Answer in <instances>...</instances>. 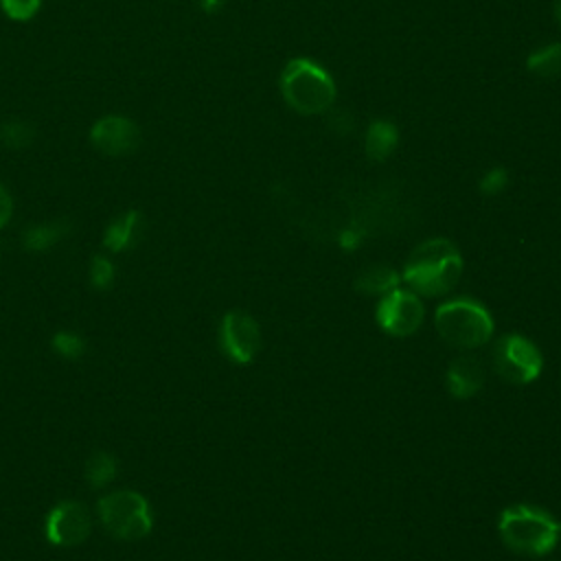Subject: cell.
<instances>
[{
  "instance_id": "obj_1",
  "label": "cell",
  "mask_w": 561,
  "mask_h": 561,
  "mask_svg": "<svg viewBox=\"0 0 561 561\" xmlns=\"http://www.w3.org/2000/svg\"><path fill=\"white\" fill-rule=\"evenodd\" d=\"M462 274V256L447 239H427L405 261L401 280L416 294L440 296L456 287Z\"/></svg>"
},
{
  "instance_id": "obj_2",
  "label": "cell",
  "mask_w": 561,
  "mask_h": 561,
  "mask_svg": "<svg viewBox=\"0 0 561 561\" xmlns=\"http://www.w3.org/2000/svg\"><path fill=\"white\" fill-rule=\"evenodd\" d=\"M280 94L300 114H322L335 101V83L320 64L294 57L280 72Z\"/></svg>"
},
{
  "instance_id": "obj_3",
  "label": "cell",
  "mask_w": 561,
  "mask_h": 561,
  "mask_svg": "<svg viewBox=\"0 0 561 561\" xmlns=\"http://www.w3.org/2000/svg\"><path fill=\"white\" fill-rule=\"evenodd\" d=\"M497 528L504 543L522 554H546L561 535V524L550 513L528 504L504 508Z\"/></svg>"
},
{
  "instance_id": "obj_4",
  "label": "cell",
  "mask_w": 561,
  "mask_h": 561,
  "mask_svg": "<svg viewBox=\"0 0 561 561\" xmlns=\"http://www.w3.org/2000/svg\"><path fill=\"white\" fill-rule=\"evenodd\" d=\"M438 335L456 348H478L493 335L491 313L476 300L456 298L447 300L436 309L434 316Z\"/></svg>"
},
{
  "instance_id": "obj_5",
  "label": "cell",
  "mask_w": 561,
  "mask_h": 561,
  "mask_svg": "<svg viewBox=\"0 0 561 561\" xmlns=\"http://www.w3.org/2000/svg\"><path fill=\"white\" fill-rule=\"evenodd\" d=\"M96 513L105 530L112 537L125 541L147 537L153 526L149 502L145 495L129 489L105 493L96 504Z\"/></svg>"
},
{
  "instance_id": "obj_6",
  "label": "cell",
  "mask_w": 561,
  "mask_h": 561,
  "mask_svg": "<svg viewBox=\"0 0 561 561\" xmlns=\"http://www.w3.org/2000/svg\"><path fill=\"white\" fill-rule=\"evenodd\" d=\"M493 366L497 375L511 383H530L539 377L543 359L539 348L524 335L508 333L493 348Z\"/></svg>"
},
{
  "instance_id": "obj_7",
  "label": "cell",
  "mask_w": 561,
  "mask_h": 561,
  "mask_svg": "<svg viewBox=\"0 0 561 561\" xmlns=\"http://www.w3.org/2000/svg\"><path fill=\"white\" fill-rule=\"evenodd\" d=\"M425 318L423 302L412 289H392L381 296L377 305V322L379 327L397 337H405L414 333Z\"/></svg>"
},
{
  "instance_id": "obj_8",
  "label": "cell",
  "mask_w": 561,
  "mask_h": 561,
  "mask_svg": "<svg viewBox=\"0 0 561 561\" xmlns=\"http://www.w3.org/2000/svg\"><path fill=\"white\" fill-rule=\"evenodd\" d=\"M44 533L53 546H79L90 535V513L81 502L64 500L48 511Z\"/></svg>"
},
{
  "instance_id": "obj_9",
  "label": "cell",
  "mask_w": 561,
  "mask_h": 561,
  "mask_svg": "<svg viewBox=\"0 0 561 561\" xmlns=\"http://www.w3.org/2000/svg\"><path fill=\"white\" fill-rule=\"evenodd\" d=\"M219 344L232 362H252L261 346V331L256 320L243 311H228L219 324Z\"/></svg>"
},
{
  "instance_id": "obj_10",
  "label": "cell",
  "mask_w": 561,
  "mask_h": 561,
  "mask_svg": "<svg viewBox=\"0 0 561 561\" xmlns=\"http://www.w3.org/2000/svg\"><path fill=\"white\" fill-rule=\"evenodd\" d=\"M90 142L105 156H127L140 145V129L127 116L107 114L90 127Z\"/></svg>"
},
{
  "instance_id": "obj_11",
  "label": "cell",
  "mask_w": 561,
  "mask_h": 561,
  "mask_svg": "<svg viewBox=\"0 0 561 561\" xmlns=\"http://www.w3.org/2000/svg\"><path fill=\"white\" fill-rule=\"evenodd\" d=\"M484 386V368L473 355L456 357L447 368V388L458 399H469L478 394Z\"/></svg>"
},
{
  "instance_id": "obj_12",
  "label": "cell",
  "mask_w": 561,
  "mask_h": 561,
  "mask_svg": "<svg viewBox=\"0 0 561 561\" xmlns=\"http://www.w3.org/2000/svg\"><path fill=\"white\" fill-rule=\"evenodd\" d=\"M140 228H142V215L134 208L125 210L107 224L103 232V245L110 252H123L138 241Z\"/></svg>"
},
{
  "instance_id": "obj_13",
  "label": "cell",
  "mask_w": 561,
  "mask_h": 561,
  "mask_svg": "<svg viewBox=\"0 0 561 561\" xmlns=\"http://www.w3.org/2000/svg\"><path fill=\"white\" fill-rule=\"evenodd\" d=\"M397 140H399V131L394 127V123L386 121V118H379V121H373L368 125V131H366V140H364V149H366V156L370 160H386L394 147H397Z\"/></svg>"
},
{
  "instance_id": "obj_14",
  "label": "cell",
  "mask_w": 561,
  "mask_h": 561,
  "mask_svg": "<svg viewBox=\"0 0 561 561\" xmlns=\"http://www.w3.org/2000/svg\"><path fill=\"white\" fill-rule=\"evenodd\" d=\"M68 230H70L68 221H61V219L28 226L22 234V243L31 252H42V250H48L50 245H55L57 241H61Z\"/></svg>"
},
{
  "instance_id": "obj_15",
  "label": "cell",
  "mask_w": 561,
  "mask_h": 561,
  "mask_svg": "<svg viewBox=\"0 0 561 561\" xmlns=\"http://www.w3.org/2000/svg\"><path fill=\"white\" fill-rule=\"evenodd\" d=\"M401 283V276L397 274V270L388 267V265H373L368 270H364L357 280H355V287L364 294H388L392 289H397Z\"/></svg>"
},
{
  "instance_id": "obj_16",
  "label": "cell",
  "mask_w": 561,
  "mask_h": 561,
  "mask_svg": "<svg viewBox=\"0 0 561 561\" xmlns=\"http://www.w3.org/2000/svg\"><path fill=\"white\" fill-rule=\"evenodd\" d=\"M526 66L541 79L561 77V42H552L533 50L526 59Z\"/></svg>"
},
{
  "instance_id": "obj_17",
  "label": "cell",
  "mask_w": 561,
  "mask_h": 561,
  "mask_svg": "<svg viewBox=\"0 0 561 561\" xmlns=\"http://www.w3.org/2000/svg\"><path fill=\"white\" fill-rule=\"evenodd\" d=\"M83 476L96 489L110 484L116 478V458L112 454H107V451H94L85 460Z\"/></svg>"
},
{
  "instance_id": "obj_18",
  "label": "cell",
  "mask_w": 561,
  "mask_h": 561,
  "mask_svg": "<svg viewBox=\"0 0 561 561\" xmlns=\"http://www.w3.org/2000/svg\"><path fill=\"white\" fill-rule=\"evenodd\" d=\"M35 138V127L28 121L11 118L0 125V142L11 149H22Z\"/></svg>"
},
{
  "instance_id": "obj_19",
  "label": "cell",
  "mask_w": 561,
  "mask_h": 561,
  "mask_svg": "<svg viewBox=\"0 0 561 561\" xmlns=\"http://www.w3.org/2000/svg\"><path fill=\"white\" fill-rule=\"evenodd\" d=\"M53 348L66 359H79L85 353V342L75 331H57L50 340Z\"/></svg>"
},
{
  "instance_id": "obj_20",
  "label": "cell",
  "mask_w": 561,
  "mask_h": 561,
  "mask_svg": "<svg viewBox=\"0 0 561 561\" xmlns=\"http://www.w3.org/2000/svg\"><path fill=\"white\" fill-rule=\"evenodd\" d=\"M114 276H116V270H114V263L103 256V254H96L90 263V283L96 287V289H110L112 283H114Z\"/></svg>"
},
{
  "instance_id": "obj_21",
  "label": "cell",
  "mask_w": 561,
  "mask_h": 561,
  "mask_svg": "<svg viewBox=\"0 0 561 561\" xmlns=\"http://www.w3.org/2000/svg\"><path fill=\"white\" fill-rule=\"evenodd\" d=\"M42 0H0V7L7 18L15 22H26L39 11Z\"/></svg>"
},
{
  "instance_id": "obj_22",
  "label": "cell",
  "mask_w": 561,
  "mask_h": 561,
  "mask_svg": "<svg viewBox=\"0 0 561 561\" xmlns=\"http://www.w3.org/2000/svg\"><path fill=\"white\" fill-rule=\"evenodd\" d=\"M506 184H508V173H506V169L493 167V169H489V171L482 175V180H480V191L486 193V195H497V193H502V191L506 188Z\"/></svg>"
},
{
  "instance_id": "obj_23",
  "label": "cell",
  "mask_w": 561,
  "mask_h": 561,
  "mask_svg": "<svg viewBox=\"0 0 561 561\" xmlns=\"http://www.w3.org/2000/svg\"><path fill=\"white\" fill-rule=\"evenodd\" d=\"M13 215V197L9 193V188L4 184H0V228H4L9 224Z\"/></svg>"
},
{
  "instance_id": "obj_24",
  "label": "cell",
  "mask_w": 561,
  "mask_h": 561,
  "mask_svg": "<svg viewBox=\"0 0 561 561\" xmlns=\"http://www.w3.org/2000/svg\"><path fill=\"white\" fill-rule=\"evenodd\" d=\"M359 241H362V237H359L357 232H353V230H346V232L340 234V245H342V248H348V250H351V248H355Z\"/></svg>"
},
{
  "instance_id": "obj_25",
  "label": "cell",
  "mask_w": 561,
  "mask_h": 561,
  "mask_svg": "<svg viewBox=\"0 0 561 561\" xmlns=\"http://www.w3.org/2000/svg\"><path fill=\"white\" fill-rule=\"evenodd\" d=\"M224 0H199V7L206 11V13H215L217 9H221Z\"/></svg>"
},
{
  "instance_id": "obj_26",
  "label": "cell",
  "mask_w": 561,
  "mask_h": 561,
  "mask_svg": "<svg viewBox=\"0 0 561 561\" xmlns=\"http://www.w3.org/2000/svg\"><path fill=\"white\" fill-rule=\"evenodd\" d=\"M552 9H554V15H557V20L561 24V0H552Z\"/></svg>"
}]
</instances>
